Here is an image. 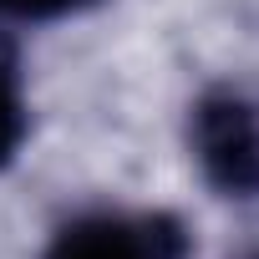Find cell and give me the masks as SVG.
Instances as JSON below:
<instances>
[{"mask_svg": "<svg viewBox=\"0 0 259 259\" xmlns=\"http://www.w3.org/2000/svg\"><path fill=\"white\" fill-rule=\"evenodd\" d=\"M188 138L203 178L229 198H259V102L234 87L203 92L188 117Z\"/></svg>", "mask_w": 259, "mask_h": 259, "instance_id": "obj_1", "label": "cell"}, {"mask_svg": "<svg viewBox=\"0 0 259 259\" xmlns=\"http://www.w3.org/2000/svg\"><path fill=\"white\" fill-rule=\"evenodd\" d=\"M97 6V0H0V16L6 21H61Z\"/></svg>", "mask_w": 259, "mask_h": 259, "instance_id": "obj_4", "label": "cell"}, {"mask_svg": "<svg viewBox=\"0 0 259 259\" xmlns=\"http://www.w3.org/2000/svg\"><path fill=\"white\" fill-rule=\"evenodd\" d=\"M188 234L173 213H81L61 224L46 259H183Z\"/></svg>", "mask_w": 259, "mask_h": 259, "instance_id": "obj_2", "label": "cell"}, {"mask_svg": "<svg viewBox=\"0 0 259 259\" xmlns=\"http://www.w3.org/2000/svg\"><path fill=\"white\" fill-rule=\"evenodd\" d=\"M249 259H259V254H249Z\"/></svg>", "mask_w": 259, "mask_h": 259, "instance_id": "obj_5", "label": "cell"}, {"mask_svg": "<svg viewBox=\"0 0 259 259\" xmlns=\"http://www.w3.org/2000/svg\"><path fill=\"white\" fill-rule=\"evenodd\" d=\"M26 143V92H21V61L16 46L0 36V168H11Z\"/></svg>", "mask_w": 259, "mask_h": 259, "instance_id": "obj_3", "label": "cell"}]
</instances>
